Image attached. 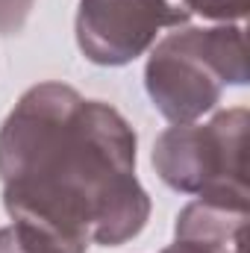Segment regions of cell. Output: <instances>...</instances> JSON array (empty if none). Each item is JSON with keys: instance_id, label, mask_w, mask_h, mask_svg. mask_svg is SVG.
<instances>
[{"instance_id": "52a82bcc", "label": "cell", "mask_w": 250, "mask_h": 253, "mask_svg": "<svg viewBox=\"0 0 250 253\" xmlns=\"http://www.w3.org/2000/svg\"><path fill=\"white\" fill-rule=\"evenodd\" d=\"M191 15H203L209 21H242L248 15L250 0H183Z\"/></svg>"}, {"instance_id": "277c9868", "label": "cell", "mask_w": 250, "mask_h": 253, "mask_svg": "<svg viewBox=\"0 0 250 253\" xmlns=\"http://www.w3.org/2000/svg\"><path fill=\"white\" fill-rule=\"evenodd\" d=\"M191 12L183 0H80L77 44L103 68H121L147 53L168 27H186Z\"/></svg>"}, {"instance_id": "5b68a950", "label": "cell", "mask_w": 250, "mask_h": 253, "mask_svg": "<svg viewBox=\"0 0 250 253\" xmlns=\"http://www.w3.org/2000/svg\"><path fill=\"white\" fill-rule=\"evenodd\" d=\"M248 206L197 197L177 215L174 245L162 253H245Z\"/></svg>"}, {"instance_id": "6da1fadb", "label": "cell", "mask_w": 250, "mask_h": 253, "mask_svg": "<svg viewBox=\"0 0 250 253\" xmlns=\"http://www.w3.org/2000/svg\"><path fill=\"white\" fill-rule=\"evenodd\" d=\"M0 186L12 221H36L83 245L121 248L150 218L132 126L68 83L27 88L6 115Z\"/></svg>"}, {"instance_id": "3957f363", "label": "cell", "mask_w": 250, "mask_h": 253, "mask_svg": "<svg viewBox=\"0 0 250 253\" xmlns=\"http://www.w3.org/2000/svg\"><path fill=\"white\" fill-rule=\"evenodd\" d=\"M248 126L250 115L245 106L224 109L206 124H174L153 141L150 162L159 180L180 194L248 206Z\"/></svg>"}, {"instance_id": "ba28073f", "label": "cell", "mask_w": 250, "mask_h": 253, "mask_svg": "<svg viewBox=\"0 0 250 253\" xmlns=\"http://www.w3.org/2000/svg\"><path fill=\"white\" fill-rule=\"evenodd\" d=\"M33 6H36V0H0V33L3 36L21 33Z\"/></svg>"}, {"instance_id": "8992f818", "label": "cell", "mask_w": 250, "mask_h": 253, "mask_svg": "<svg viewBox=\"0 0 250 253\" xmlns=\"http://www.w3.org/2000/svg\"><path fill=\"white\" fill-rule=\"evenodd\" d=\"M88 245L36 221H12L0 227V253H85Z\"/></svg>"}, {"instance_id": "7a4b0ae2", "label": "cell", "mask_w": 250, "mask_h": 253, "mask_svg": "<svg viewBox=\"0 0 250 253\" xmlns=\"http://www.w3.org/2000/svg\"><path fill=\"white\" fill-rule=\"evenodd\" d=\"M248 83L245 30L221 27H177L147 56L144 88L171 124H191L221 103L230 85Z\"/></svg>"}]
</instances>
